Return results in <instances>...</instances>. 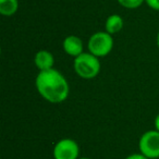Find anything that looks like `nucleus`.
Masks as SVG:
<instances>
[{"mask_svg":"<svg viewBox=\"0 0 159 159\" xmlns=\"http://www.w3.org/2000/svg\"><path fill=\"white\" fill-rule=\"evenodd\" d=\"M35 86L38 94L51 104L63 102L70 93V86L66 79L53 68L38 72L35 79Z\"/></svg>","mask_w":159,"mask_h":159,"instance_id":"f257e3e1","label":"nucleus"},{"mask_svg":"<svg viewBox=\"0 0 159 159\" xmlns=\"http://www.w3.org/2000/svg\"><path fill=\"white\" fill-rule=\"evenodd\" d=\"M100 61L99 58L92 55L91 52H83L79 57L74 58L73 69L75 73L81 79L92 80L96 77L100 72Z\"/></svg>","mask_w":159,"mask_h":159,"instance_id":"f03ea898","label":"nucleus"},{"mask_svg":"<svg viewBox=\"0 0 159 159\" xmlns=\"http://www.w3.org/2000/svg\"><path fill=\"white\" fill-rule=\"evenodd\" d=\"M89 52L98 58L108 56L113 49V37L111 34L104 32H96L89 37L87 43Z\"/></svg>","mask_w":159,"mask_h":159,"instance_id":"7ed1b4c3","label":"nucleus"},{"mask_svg":"<svg viewBox=\"0 0 159 159\" xmlns=\"http://www.w3.org/2000/svg\"><path fill=\"white\" fill-rule=\"evenodd\" d=\"M139 152L149 159L159 158V132L149 130L143 133L139 141Z\"/></svg>","mask_w":159,"mask_h":159,"instance_id":"20e7f679","label":"nucleus"},{"mask_svg":"<svg viewBox=\"0 0 159 159\" xmlns=\"http://www.w3.org/2000/svg\"><path fill=\"white\" fill-rule=\"evenodd\" d=\"M52 156L55 159H79L80 146L72 139H61L53 146Z\"/></svg>","mask_w":159,"mask_h":159,"instance_id":"39448f33","label":"nucleus"},{"mask_svg":"<svg viewBox=\"0 0 159 159\" xmlns=\"http://www.w3.org/2000/svg\"><path fill=\"white\" fill-rule=\"evenodd\" d=\"M64 52L73 58L79 57L81 53L84 52V45L82 39L75 35H69L63 39L62 43Z\"/></svg>","mask_w":159,"mask_h":159,"instance_id":"423d86ee","label":"nucleus"},{"mask_svg":"<svg viewBox=\"0 0 159 159\" xmlns=\"http://www.w3.org/2000/svg\"><path fill=\"white\" fill-rule=\"evenodd\" d=\"M34 64L39 71L50 70L53 68V64H55V57L50 51L43 49L35 53Z\"/></svg>","mask_w":159,"mask_h":159,"instance_id":"0eeeda50","label":"nucleus"},{"mask_svg":"<svg viewBox=\"0 0 159 159\" xmlns=\"http://www.w3.org/2000/svg\"><path fill=\"white\" fill-rule=\"evenodd\" d=\"M123 19L119 14H111L107 18L106 22H105V31L107 33L111 34H117L123 29Z\"/></svg>","mask_w":159,"mask_h":159,"instance_id":"6e6552de","label":"nucleus"},{"mask_svg":"<svg viewBox=\"0 0 159 159\" xmlns=\"http://www.w3.org/2000/svg\"><path fill=\"white\" fill-rule=\"evenodd\" d=\"M18 0H0V13L5 16H11L18 12Z\"/></svg>","mask_w":159,"mask_h":159,"instance_id":"1a4fd4ad","label":"nucleus"},{"mask_svg":"<svg viewBox=\"0 0 159 159\" xmlns=\"http://www.w3.org/2000/svg\"><path fill=\"white\" fill-rule=\"evenodd\" d=\"M118 3L120 6H122L125 9H137L139 7H141L145 0H117Z\"/></svg>","mask_w":159,"mask_h":159,"instance_id":"9d476101","label":"nucleus"},{"mask_svg":"<svg viewBox=\"0 0 159 159\" xmlns=\"http://www.w3.org/2000/svg\"><path fill=\"white\" fill-rule=\"evenodd\" d=\"M145 3L155 11H159V0H145Z\"/></svg>","mask_w":159,"mask_h":159,"instance_id":"9b49d317","label":"nucleus"},{"mask_svg":"<svg viewBox=\"0 0 159 159\" xmlns=\"http://www.w3.org/2000/svg\"><path fill=\"white\" fill-rule=\"evenodd\" d=\"M124 159H149V158H147V157L144 156L143 154L139 152V154H132V155H130V156H128L126 158H124Z\"/></svg>","mask_w":159,"mask_h":159,"instance_id":"f8f14e48","label":"nucleus"},{"mask_svg":"<svg viewBox=\"0 0 159 159\" xmlns=\"http://www.w3.org/2000/svg\"><path fill=\"white\" fill-rule=\"evenodd\" d=\"M154 125H155V130H157L159 132V113L156 116V118H155Z\"/></svg>","mask_w":159,"mask_h":159,"instance_id":"ddd939ff","label":"nucleus"},{"mask_svg":"<svg viewBox=\"0 0 159 159\" xmlns=\"http://www.w3.org/2000/svg\"><path fill=\"white\" fill-rule=\"evenodd\" d=\"M156 40H157V46H158V48H159V31H158V34H157Z\"/></svg>","mask_w":159,"mask_h":159,"instance_id":"4468645a","label":"nucleus"},{"mask_svg":"<svg viewBox=\"0 0 159 159\" xmlns=\"http://www.w3.org/2000/svg\"><path fill=\"white\" fill-rule=\"evenodd\" d=\"M79 159H92V158H89V157H81V158Z\"/></svg>","mask_w":159,"mask_h":159,"instance_id":"2eb2a0df","label":"nucleus"}]
</instances>
